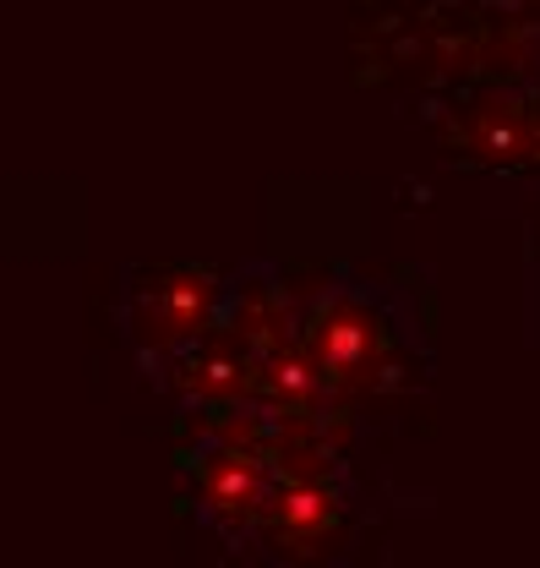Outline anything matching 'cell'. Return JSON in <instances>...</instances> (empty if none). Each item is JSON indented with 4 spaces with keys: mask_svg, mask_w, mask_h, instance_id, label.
<instances>
[{
    "mask_svg": "<svg viewBox=\"0 0 540 568\" xmlns=\"http://www.w3.org/2000/svg\"><path fill=\"white\" fill-rule=\"evenodd\" d=\"M306 351H312L317 377H328V383L344 388V383H355V377H371V372H377L383 334H377V323H371L360 306L338 301V306H323V312H317Z\"/></svg>",
    "mask_w": 540,
    "mask_h": 568,
    "instance_id": "1",
    "label": "cell"
},
{
    "mask_svg": "<svg viewBox=\"0 0 540 568\" xmlns=\"http://www.w3.org/2000/svg\"><path fill=\"white\" fill-rule=\"evenodd\" d=\"M207 295L213 284L197 268H164L142 284L136 312H142V334L153 339H192L207 317Z\"/></svg>",
    "mask_w": 540,
    "mask_h": 568,
    "instance_id": "2",
    "label": "cell"
},
{
    "mask_svg": "<svg viewBox=\"0 0 540 568\" xmlns=\"http://www.w3.org/2000/svg\"><path fill=\"white\" fill-rule=\"evenodd\" d=\"M328 519H334V493L323 481H289L278 503H268V525L278 541H323L328 536Z\"/></svg>",
    "mask_w": 540,
    "mask_h": 568,
    "instance_id": "3",
    "label": "cell"
},
{
    "mask_svg": "<svg viewBox=\"0 0 540 568\" xmlns=\"http://www.w3.org/2000/svg\"><path fill=\"white\" fill-rule=\"evenodd\" d=\"M203 493L218 514H252V508L263 503V465H257V454L230 448V454L207 459Z\"/></svg>",
    "mask_w": 540,
    "mask_h": 568,
    "instance_id": "4",
    "label": "cell"
}]
</instances>
